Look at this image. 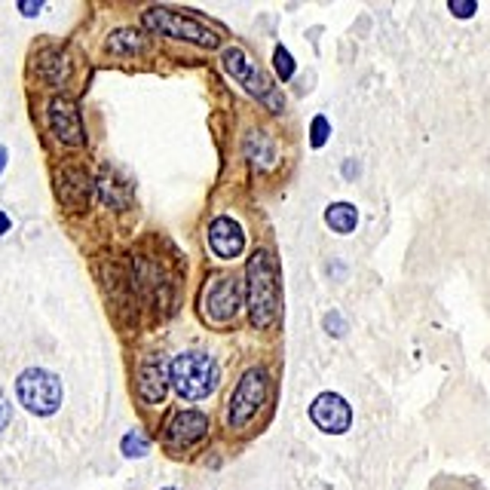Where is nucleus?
<instances>
[{"mask_svg":"<svg viewBox=\"0 0 490 490\" xmlns=\"http://www.w3.org/2000/svg\"><path fill=\"white\" fill-rule=\"evenodd\" d=\"M245 288H249V313L251 325L267 328L279 316V279L276 264L267 251H255L245 270Z\"/></svg>","mask_w":490,"mask_h":490,"instance_id":"obj_1","label":"nucleus"},{"mask_svg":"<svg viewBox=\"0 0 490 490\" xmlns=\"http://www.w3.org/2000/svg\"><path fill=\"white\" fill-rule=\"evenodd\" d=\"M218 374L221 371H218V362L212 356L190 349V353H181V356L172 358L169 387L178 392L181 399L197 401V399L212 396L215 387H218Z\"/></svg>","mask_w":490,"mask_h":490,"instance_id":"obj_2","label":"nucleus"},{"mask_svg":"<svg viewBox=\"0 0 490 490\" xmlns=\"http://www.w3.org/2000/svg\"><path fill=\"white\" fill-rule=\"evenodd\" d=\"M142 22L147 31L165 34V37H181L206 49L221 47V37L215 31H208L206 25H199L197 19H190V16H184L178 10H169V6H151V10L142 13Z\"/></svg>","mask_w":490,"mask_h":490,"instance_id":"obj_3","label":"nucleus"},{"mask_svg":"<svg viewBox=\"0 0 490 490\" xmlns=\"http://www.w3.org/2000/svg\"><path fill=\"white\" fill-rule=\"evenodd\" d=\"M267 396H270V371L264 365L249 368L230 396V408H227L230 426L242 429L245 423H251L258 417V410L267 405Z\"/></svg>","mask_w":490,"mask_h":490,"instance_id":"obj_4","label":"nucleus"},{"mask_svg":"<svg viewBox=\"0 0 490 490\" xmlns=\"http://www.w3.org/2000/svg\"><path fill=\"white\" fill-rule=\"evenodd\" d=\"M16 392H19L25 410H31L37 417L56 414L61 405V383L47 368H28V371H22L19 380H16Z\"/></svg>","mask_w":490,"mask_h":490,"instance_id":"obj_5","label":"nucleus"},{"mask_svg":"<svg viewBox=\"0 0 490 490\" xmlns=\"http://www.w3.org/2000/svg\"><path fill=\"white\" fill-rule=\"evenodd\" d=\"M224 68H227V74H230L249 95L264 99L267 104L273 101V108H279V92L267 83V77L261 74V68L251 61V56H245V49H240V47L224 49Z\"/></svg>","mask_w":490,"mask_h":490,"instance_id":"obj_6","label":"nucleus"},{"mask_svg":"<svg viewBox=\"0 0 490 490\" xmlns=\"http://www.w3.org/2000/svg\"><path fill=\"white\" fill-rule=\"evenodd\" d=\"M208 432V417L203 410H178L172 414V420L165 423V448L169 451H187L206 439Z\"/></svg>","mask_w":490,"mask_h":490,"instance_id":"obj_7","label":"nucleus"},{"mask_svg":"<svg viewBox=\"0 0 490 490\" xmlns=\"http://www.w3.org/2000/svg\"><path fill=\"white\" fill-rule=\"evenodd\" d=\"M240 306H242V279H236V276L215 279L212 288H208V294H206L208 319L227 322L240 313Z\"/></svg>","mask_w":490,"mask_h":490,"instance_id":"obj_8","label":"nucleus"},{"mask_svg":"<svg viewBox=\"0 0 490 490\" xmlns=\"http://www.w3.org/2000/svg\"><path fill=\"white\" fill-rule=\"evenodd\" d=\"M310 417L322 432H331V435L346 432L349 423H353V410H349V405L337 396V392H322L319 399H313Z\"/></svg>","mask_w":490,"mask_h":490,"instance_id":"obj_9","label":"nucleus"},{"mask_svg":"<svg viewBox=\"0 0 490 490\" xmlns=\"http://www.w3.org/2000/svg\"><path fill=\"white\" fill-rule=\"evenodd\" d=\"M56 190L59 199L68 212H83L86 203H90L92 190H90V175H86L80 165H65L56 175Z\"/></svg>","mask_w":490,"mask_h":490,"instance_id":"obj_10","label":"nucleus"},{"mask_svg":"<svg viewBox=\"0 0 490 490\" xmlns=\"http://www.w3.org/2000/svg\"><path fill=\"white\" fill-rule=\"evenodd\" d=\"M49 129L61 144H68V147L83 144V126H80V113H77L74 101H68V99L49 101Z\"/></svg>","mask_w":490,"mask_h":490,"instance_id":"obj_11","label":"nucleus"},{"mask_svg":"<svg viewBox=\"0 0 490 490\" xmlns=\"http://www.w3.org/2000/svg\"><path fill=\"white\" fill-rule=\"evenodd\" d=\"M135 387H138V396L144 401H151V405L165 399V389H169V368L163 365L160 356L144 358L142 368H138Z\"/></svg>","mask_w":490,"mask_h":490,"instance_id":"obj_12","label":"nucleus"},{"mask_svg":"<svg viewBox=\"0 0 490 490\" xmlns=\"http://www.w3.org/2000/svg\"><path fill=\"white\" fill-rule=\"evenodd\" d=\"M208 245L218 258H236L245 249V233L233 218H215L208 227Z\"/></svg>","mask_w":490,"mask_h":490,"instance_id":"obj_13","label":"nucleus"},{"mask_svg":"<svg viewBox=\"0 0 490 490\" xmlns=\"http://www.w3.org/2000/svg\"><path fill=\"white\" fill-rule=\"evenodd\" d=\"M147 49V34L138 28H117L111 31L108 37V52H117V56H129V52H142Z\"/></svg>","mask_w":490,"mask_h":490,"instance_id":"obj_14","label":"nucleus"},{"mask_svg":"<svg viewBox=\"0 0 490 490\" xmlns=\"http://www.w3.org/2000/svg\"><path fill=\"white\" fill-rule=\"evenodd\" d=\"M37 74H40L47 83H61V80L68 77V59L61 56L59 49L40 52V59H37Z\"/></svg>","mask_w":490,"mask_h":490,"instance_id":"obj_15","label":"nucleus"},{"mask_svg":"<svg viewBox=\"0 0 490 490\" xmlns=\"http://www.w3.org/2000/svg\"><path fill=\"white\" fill-rule=\"evenodd\" d=\"M325 221L335 233H353L358 224V212H356V206H349V203H335V206H328Z\"/></svg>","mask_w":490,"mask_h":490,"instance_id":"obj_16","label":"nucleus"},{"mask_svg":"<svg viewBox=\"0 0 490 490\" xmlns=\"http://www.w3.org/2000/svg\"><path fill=\"white\" fill-rule=\"evenodd\" d=\"M120 451H122V457H144L147 453V442H144V435L142 432H129L126 439H122L120 444Z\"/></svg>","mask_w":490,"mask_h":490,"instance_id":"obj_17","label":"nucleus"},{"mask_svg":"<svg viewBox=\"0 0 490 490\" xmlns=\"http://www.w3.org/2000/svg\"><path fill=\"white\" fill-rule=\"evenodd\" d=\"M273 68H276V74L282 77V80L294 77V59L288 56L285 47H276V52H273Z\"/></svg>","mask_w":490,"mask_h":490,"instance_id":"obj_18","label":"nucleus"},{"mask_svg":"<svg viewBox=\"0 0 490 490\" xmlns=\"http://www.w3.org/2000/svg\"><path fill=\"white\" fill-rule=\"evenodd\" d=\"M328 135H331L328 120H325V117H316V120H313V129H310V144H313V147H325Z\"/></svg>","mask_w":490,"mask_h":490,"instance_id":"obj_19","label":"nucleus"},{"mask_svg":"<svg viewBox=\"0 0 490 490\" xmlns=\"http://www.w3.org/2000/svg\"><path fill=\"white\" fill-rule=\"evenodd\" d=\"M325 328H328V335H331V337H344V322H340L337 313H328Z\"/></svg>","mask_w":490,"mask_h":490,"instance_id":"obj_20","label":"nucleus"},{"mask_svg":"<svg viewBox=\"0 0 490 490\" xmlns=\"http://www.w3.org/2000/svg\"><path fill=\"white\" fill-rule=\"evenodd\" d=\"M475 10H478L475 4H466V6H463V4H451V13L460 16V19H469V16H475Z\"/></svg>","mask_w":490,"mask_h":490,"instance_id":"obj_21","label":"nucleus"},{"mask_svg":"<svg viewBox=\"0 0 490 490\" xmlns=\"http://www.w3.org/2000/svg\"><path fill=\"white\" fill-rule=\"evenodd\" d=\"M10 401H6L4 396H0V432H4V429H6V423H10Z\"/></svg>","mask_w":490,"mask_h":490,"instance_id":"obj_22","label":"nucleus"},{"mask_svg":"<svg viewBox=\"0 0 490 490\" xmlns=\"http://www.w3.org/2000/svg\"><path fill=\"white\" fill-rule=\"evenodd\" d=\"M40 10H43L40 4H19V13H22V16H37Z\"/></svg>","mask_w":490,"mask_h":490,"instance_id":"obj_23","label":"nucleus"},{"mask_svg":"<svg viewBox=\"0 0 490 490\" xmlns=\"http://www.w3.org/2000/svg\"><path fill=\"white\" fill-rule=\"evenodd\" d=\"M10 227H13V224H10V218L0 212V233H10Z\"/></svg>","mask_w":490,"mask_h":490,"instance_id":"obj_24","label":"nucleus"},{"mask_svg":"<svg viewBox=\"0 0 490 490\" xmlns=\"http://www.w3.org/2000/svg\"><path fill=\"white\" fill-rule=\"evenodd\" d=\"M4 165H6V147L0 144V172H4Z\"/></svg>","mask_w":490,"mask_h":490,"instance_id":"obj_25","label":"nucleus"},{"mask_svg":"<svg viewBox=\"0 0 490 490\" xmlns=\"http://www.w3.org/2000/svg\"><path fill=\"white\" fill-rule=\"evenodd\" d=\"M163 490H178V487H163Z\"/></svg>","mask_w":490,"mask_h":490,"instance_id":"obj_26","label":"nucleus"}]
</instances>
